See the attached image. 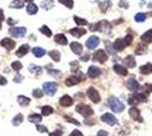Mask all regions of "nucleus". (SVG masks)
I'll return each instance as SVG.
<instances>
[{
    "mask_svg": "<svg viewBox=\"0 0 152 136\" xmlns=\"http://www.w3.org/2000/svg\"><path fill=\"white\" fill-rule=\"evenodd\" d=\"M109 107L114 112H122L125 109V106L123 104V102L119 99H117L116 97L109 98Z\"/></svg>",
    "mask_w": 152,
    "mask_h": 136,
    "instance_id": "1",
    "label": "nucleus"
},
{
    "mask_svg": "<svg viewBox=\"0 0 152 136\" xmlns=\"http://www.w3.org/2000/svg\"><path fill=\"white\" fill-rule=\"evenodd\" d=\"M76 111H77L79 115H82L83 117H85V118H86V117H90V116L93 115V110H92V108L89 107V106H86V104H83V103L76 106Z\"/></svg>",
    "mask_w": 152,
    "mask_h": 136,
    "instance_id": "2",
    "label": "nucleus"
},
{
    "mask_svg": "<svg viewBox=\"0 0 152 136\" xmlns=\"http://www.w3.org/2000/svg\"><path fill=\"white\" fill-rule=\"evenodd\" d=\"M57 90H58V85L55 82H46L43 84V91L46 92V94H48L50 97L51 95H55V93L57 92Z\"/></svg>",
    "mask_w": 152,
    "mask_h": 136,
    "instance_id": "3",
    "label": "nucleus"
},
{
    "mask_svg": "<svg viewBox=\"0 0 152 136\" xmlns=\"http://www.w3.org/2000/svg\"><path fill=\"white\" fill-rule=\"evenodd\" d=\"M147 101V95L143 94V93H136V94H133L130 99H128V102L130 104H137L139 102H145Z\"/></svg>",
    "mask_w": 152,
    "mask_h": 136,
    "instance_id": "4",
    "label": "nucleus"
},
{
    "mask_svg": "<svg viewBox=\"0 0 152 136\" xmlns=\"http://www.w3.org/2000/svg\"><path fill=\"white\" fill-rule=\"evenodd\" d=\"M92 58H93L94 61H98V62H100V64H103V62H106V60L108 59V56H107V53L104 52V50H98V51L94 52V55H93Z\"/></svg>",
    "mask_w": 152,
    "mask_h": 136,
    "instance_id": "5",
    "label": "nucleus"
},
{
    "mask_svg": "<svg viewBox=\"0 0 152 136\" xmlns=\"http://www.w3.org/2000/svg\"><path fill=\"white\" fill-rule=\"evenodd\" d=\"M86 94H87L89 99H90L92 102H94V103H98V102H100V100H101L99 92H98L94 87H90V89L87 90V93H86Z\"/></svg>",
    "mask_w": 152,
    "mask_h": 136,
    "instance_id": "6",
    "label": "nucleus"
},
{
    "mask_svg": "<svg viewBox=\"0 0 152 136\" xmlns=\"http://www.w3.org/2000/svg\"><path fill=\"white\" fill-rule=\"evenodd\" d=\"M9 32L15 37H23L26 33V28L25 27H13L9 30Z\"/></svg>",
    "mask_w": 152,
    "mask_h": 136,
    "instance_id": "7",
    "label": "nucleus"
},
{
    "mask_svg": "<svg viewBox=\"0 0 152 136\" xmlns=\"http://www.w3.org/2000/svg\"><path fill=\"white\" fill-rule=\"evenodd\" d=\"M98 30L102 33H106V34H110V31H111V25L107 22V20H103V22H100L98 23Z\"/></svg>",
    "mask_w": 152,
    "mask_h": 136,
    "instance_id": "8",
    "label": "nucleus"
},
{
    "mask_svg": "<svg viewBox=\"0 0 152 136\" xmlns=\"http://www.w3.org/2000/svg\"><path fill=\"white\" fill-rule=\"evenodd\" d=\"M101 120H102L103 123H107L108 125H111V126L117 124L116 117H115L114 115H111V114H104V115H102V116H101Z\"/></svg>",
    "mask_w": 152,
    "mask_h": 136,
    "instance_id": "9",
    "label": "nucleus"
},
{
    "mask_svg": "<svg viewBox=\"0 0 152 136\" xmlns=\"http://www.w3.org/2000/svg\"><path fill=\"white\" fill-rule=\"evenodd\" d=\"M100 43V39L95 35H92L91 37H89V40L86 41V47L89 49H95Z\"/></svg>",
    "mask_w": 152,
    "mask_h": 136,
    "instance_id": "10",
    "label": "nucleus"
},
{
    "mask_svg": "<svg viewBox=\"0 0 152 136\" xmlns=\"http://www.w3.org/2000/svg\"><path fill=\"white\" fill-rule=\"evenodd\" d=\"M100 75H101V70H100V68H98L95 66H91L87 70V76L91 78H96Z\"/></svg>",
    "mask_w": 152,
    "mask_h": 136,
    "instance_id": "11",
    "label": "nucleus"
},
{
    "mask_svg": "<svg viewBox=\"0 0 152 136\" xmlns=\"http://www.w3.org/2000/svg\"><path fill=\"white\" fill-rule=\"evenodd\" d=\"M0 44H1L3 48H6L7 50H11V49L15 48V41H13L11 39H8V37L3 39V40L0 42Z\"/></svg>",
    "mask_w": 152,
    "mask_h": 136,
    "instance_id": "12",
    "label": "nucleus"
},
{
    "mask_svg": "<svg viewBox=\"0 0 152 136\" xmlns=\"http://www.w3.org/2000/svg\"><path fill=\"white\" fill-rule=\"evenodd\" d=\"M73 99L69 97V95H64V97H61L60 98V100H59V103H60V106L61 107H71L72 104H73Z\"/></svg>",
    "mask_w": 152,
    "mask_h": 136,
    "instance_id": "13",
    "label": "nucleus"
},
{
    "mask_svg": "<svg viewBox=\"0 0 152 136\" xmlns=\"http://www.w3.org/2000/svg\"><path fill=\"white\" fill-rule=\"evenodd\" d=\"M126 86H127V89H128V90H131V91H136V90H139L140 84H139V82H137L136 79L131 78V79H128V81H127Z\"/></svg>",
    "mask_w": 152,
    "mask_h": 136,
    "instance_id": "14",
    "label": "nucleus"
},
{
    "mask_svg": "<svg viewBox=\"0 0 152 136\" xmlns=\"http://www.w3.org/2000/svg\"><path fill=\"white\" fill-rule=\"evenodd\" d=\"M128 114H130V116H131L133 119L139 120V122H142V118H141V115H140V110H139L136 107L131 108L130 111H128Z\"/></svg>",
    "mask_w": 152,
    "mask_h": 136,
    "instance_id": "15",
    "label": "nucleus"
},
{
    "mask_svg": "<svg viewBox=\"0 0 152 136\" xmlns=\"http://www.w3.org/2000/svg\"><path fill=\"white\" fill-rule=\"evenodd\" d=\"M28 51H30V45H28V44H23V45L16 51V56H17V57H23V56H25Z\"/></svg>",
    "mask_w": 152,
    "mask_h": 136,
    "instance_id": "16",
    "label": "nucleus"
},
{
    "mask_svg": "<svg viewBox=\"0 0 152 136\" xmlns=\"http://www.w3.org/2000/svg\"><path fill=\"white\" fill-rule=\"evenodd\" d=\"M114 70H115V73H117L118 75H122V76H126L128 74L127 69L122 65H115L114 66Z\"/></svg>",
    "mask_w": 152,
    "mask_h": 136,
    "instance_id": "17",
    "label": "nucleus"
},
{
    "mask_svg": "<svg viewBox=\"0 0 152 136\" xmlns=\"http://www.w3.org/2000/svg\"><path fill=\"white\" fill-rule=\"evenodd\" d=\"M71 49L73 50V52L76 53V55H81L82 51H83V47H82V44L78 43V42H73V43H71Z\"/></svg>",
    "mask_w": 152,
    "mask_h": 136,
    "instance_id": "18",
    "label": "nucleus"
},
{
    "mask_svg": "<svg viewBox=\"0 0 152 136\" xmlns=\"http://www.w3.org/2000/svg\"><path fill=\"white\" fill-rule=\"evenodd\" d=\"M69 33H71L73 36L81 37V36H83V35L86 33V31H85L84 28H78V27H76V28H72V30L69 31Z\"/></svg>",
    "mask_w": 152,
    "mask_h": 136,
    "instance_id": "19",
    "label": "nucleus"
},
{
    "mask_svg": "<svg viewBox=\"0 0 152 136\" xmlns=\"http://www.w3.org/2000/svg\"><path fill=\"white\" fill-rule=\"evenodd\" d=\"M125 47H126V44L124 43V40H123V39H117V40L114 42V48H115V50H117V51L124 50Z\"/></svg>",
    "mask_w": 152,
    "mask_h": 136,
    "instance_id": "20",
    "label": "nucleus"
},
{
    "mask_svg": "<svg viewBox=\"0 0 152 136\" xmlns=\"http://www.w3.org/2000/svg\"><path fill=\"white\" fill-rule=\"evenodd\" d=\"M140 73L143 74V75H148V74H151L152 73V64H147L144 66H141L140 67Z\"/></svg>",
    "mask_w": 152,
    "mask_h": 136,
    "instance_id": "21",
    "label": "nucleus"
},
{
    "mask_svg": "<svg viewBox=\"0 0 152 136\" xmlns=\"http://www.w3.org/2000/svg\"><path fill=\"white\" fill-rule=\"evenodd\" d=\"M55 41L58 43V44H61V45H66L67 44V39H66V36L64 35V34H57L56 36H55Z\"/></svg>",
    "mask_w": 152,
    "mask_h": 136,
    "instance_id": "22",
    "label": "nucleus"
},
{
    "mask_svg": "<svg viewBox=\"0 0 152 136\" xmlns=\"http://www.w3.org/2000/svg\"><path fill=\"white\" fill-rule=\"evenodd\" d=\"M79 78L77 77V76H71V77H68L66 81H65V84L67 85V86H73V85H75L77 83H79Z\"/></svg>",
    "mask_w": 152,
    "mask_h": 136,
    "instance_id": "23",
    "label": "nucleus"
},
{
    "mask_svg": "<svg viewBox=\"0 0 152 136\" xmlns=\"http://www.w3.org/2000/svg\"><path fill=\"white\" fill-rule=\"evenodd\" d=\"M32 52H33V55H34L35 57H38V58H41V57H43V56L46 55V50L42 49V48H39V47L33 48V49H32Z\"/></svg>",
    "mask_w": 152,
    "mask_h": 136,
    "instance_id": "24",
    "label": "nucleus"
},
{
    "mask_svg": "<svg viewBox=\"0 0 152 136\" xmlns=\"http://www.w3.org/2000/svg\"><path fill=\"white\" fill-rule=\"evenodd\" d=\"M141 40H142L144 43H151L152 42V30L145 32V33L141 36Z\"/></svg>",
    "mask_w": 152,
    "mask_h": 136,
    "instance_id": "25",
    "label": "nucleus"
},
{
    "mask_svg": "<svg viewBox=\"0 0 152 136\" xmlns=\"http://www.w3.org/2000/svg\"><path fill=\"white\" fill-rule=\"evenodd\" d=\"M28 122L30 123H33V124H36V123H41V120H42V117L40 116V115H38V114H32V115H30L28 116Z\"/></svg>",
    "mask_w": 152,
    "mask_h": 136,
    "instance_id": "26",
    "label": "nucleus"
},
{
    "mask_svg": "<svg viewBox=\"0 0 152 136\" xmlns=\"http://www.w3.org/2000/svg\"><path fill=\"white\" fill-rule=\"evenodd\" d=\"M124 62H125L128 67H131V68H133V67L136 66V62H135V59H134L133 56H127V57L124 59Z\"/></svg>",
    "mask_w": 152,
    "mask_h": 136,
    "instance_id": "27",
    "label": "nucleus"
},
{
    "mask_svg": "<svg viewBox=\"0 0 152 136\" xmlns=\"http://www.w3.org/2000/svg\"><path fill=\"white\" fill-rule=\"evenodd\" d=\"M17 101H18V103H19L22 107L28 106V103L31 102V100H30L28 98L24 97V95H18V98H17Z\"/></svg>",
    "mask_w": 152,
    "mask_h": 136,
    "instance_id": "28",
    "label": "nucleus"
},
{
    "mask_svg": "<svg viewBox=\"0 0 152 136\" xmlns=\"http://www.w3.org/2000/svg\"><path fill=\"white\" fill-rule=\"evenodd\" d=\"M23 119H24L23 115H22V114H18V115H16V116L14 117V119L11 120V123H13L14 126H18V125H20V124L23 123Z\"/></svg>",
    "mask_w": 152,
    "mask_h": 136,
    "instance_id": "29",
    "label": "nucleus"
},
{
    "mask_svg": "<svg viewBox=\"0 0 152 136\" xmlns=\"http://www.w3.org/2000/svg\"><path fill=\"white\" fill-rule=\"evenodd\" d=\"M26 11H27V14H30V15H34V14H36V11H38V6L34 5V3H30V5H27V7H26Z\"/></svg>",
    "mask_w": 152,
    "mask_h": 136,
    "instance_id": "30",
    "label": "nucleus"
},
{
    "mask_svg": "<svg viewBox=\"0 0 152 136\" xmlns=\"http://www.w3.org/2000/svg\"><path fill=\"white\" fill-rule=\"evenodd\" d=\"M41 7H42L43 9H46V10L52 8V7H54V0H44V1H42Z\"/></svg>",
    "mask_w": 152,
    "mask_h": 136,
    "instance_id": "31",
    "label": "nucleus"
},
{
    "mask_svg": "<svg viewBox=\"0 0 152 136\" xmlns=\"http://www.w3.org/2000/svg\"><path fill=\"white\" fill-rule=\"evenodd\" d=\"M49 56L55 60V61H59L60 60V52L58 50H52L49 52Z\"/></svg>",
    "mask_w": 152,
    "mask_h": 136,
    "instance_id": "32",
    "label": "nucleus"
},
{
    "mask_svg": "<svg viewBox=\"0 0 152 136\" xmlns=\"http://www.w3.org/2000/svg\"><path fill=\"white\" fill-rule=\"evenodd\" d=\"M41 111H42V115L43 116H49V115H51L54 112V109L50 106H44V107H42Z\"/></svg>",
    "mask_w": 152,
    "mask_h": 136,
    "instance_id": "33",
    "label": "nucleus"
},
{
    "mask_svg": "<svg viewBox=\"0 0 152 136\" xmlns=\"http://www.w3.org/2000/svg\"><path fill=\"white\" fill-rule=\"evenodd\" d=\"M11 8H23L24 7V3H23V1L22 0H14L10 5H9Z\"/></svg>",
    "mask_w": 152,
    "mask_h": 136,
    "instance_id": "34",
    "label": "nucleus"
},
{
    "mask_svg": "<svg viewBox=\"0 0 152 136\" xmlns=\"http://www.w3.org/2000/svg\"><path fill=\"white\" fill-rule=\"evenodd\" d=\"M40 32H42V34H44V35H46V36H48V37H50V36L52 35L51 30H50L48 26H46V25H43V26L40 28Z\"/></svg>",
    "mask_w": 152,
    "mask_h": 136,
    "instance_id": "35",
    "label": "nucleus"
},
{
    "mask_svg": "<svg viewBox=\"0 0 152 136\" xmlns=\"http://www.w3.org/2000/svg\"><path fill=\"white\" fill-rule=\"evenodd\" d=\"M145 19H147V15H145L144 12H139V14L135 15V20H136L137 23H142V22H144Z\"/></svg>",
    "mask_w": 152,
    "mask_h": 136,
    "instance_id": "36",
    "label": "nucleus"
},
{
    "mask_svg": "<svg viewBox=\"0 0 152 136\" xmlns=\"http://www.w3.org/2000/svg\"><path fill=\"white\" fill-rule=\"evenodd\" d=\"M41 67H39V66H36V65H30V72L31 73H33V74H41Z\"/></svg>",
    "mask_w": 152,
    "mask_h": 136,
    "instance_id": "37",
    "label": "nucleus"
},
{
    "mask_svg": "<svg viewBox=\"0 0 152 136\" xmlns=\"http://www.w3.org/2000/svg\"><path fill=\"white\" fill-rule=\"evenodd\" d=\"M135 53L136 55H144L147 53V47L145 45H139L135 50Z\"/></svg>",
    "mask_w": 152,
    "mask_h": 136,
    "instance_id": "38",
    "label": "nucleus"
},
{
    "mask_svg": "<svg viewBox=\"0 0 152 136\" xmlns=\"http://www.w3.org/2000/svg\"><path fill=\"white\" fill-rule=\"evenodd\" d=\"M60 3H63V5H65L66 7H68L69 9H72L73 7H74V1L73 0H58Z\"/></svg>",
    "mask_w": 152,
    "mask_h": 136,
    "instance_id": "39",
    "label": "nucleus"
},
{
    "mask_svg": "<svg viewBox=\"0 0 152 136\" xmlns=\"http://www.w3.org/2000/svg\"><path fill=\"white\" fill-rule=\"evenodd\" d=\"M110 3H111V2H110L109 0H107V1H104V2H102V3L100 5L101 10H102V11H107V10H108V8H110V6H111Z\"/></svg>",
    "mask_w": 152,
    "mask_h": 136,
    "instance_id": "40",
    "label": "nucleus"
},
{
    "mask_svg": "<svg viewBox=\"0 0 152 136\" xmlns=\"http://www.w3.org/2000/svg\"><path fill=\"white\" fill-rule=\"evenodd\" d=\"M123 40H124V43H125V44H126V47H127V45L132 44V41H133V35H131V34H127V35H126V36H125Z\"/></svg>",
    "mask_w": 152,
    "mask_h": 136,
    "instance_id": "41",
    "label": "nucleus"
},
{
    "mask_svg": "<svg viewBox=\"0 0 152 136\" xmlns=\"http://www.w3.org/2000/svg\"><path fill=\"white\" fill-rule=\"evenodd\" d=\"M22 67H23V66H22V62H19V61H14V62L11 64V68L15 69V70H17V72L20 70Z\"/></svg>",
    "mask_w": 152,
    "mask_h": 136,
    "instance_id": "42",
    "label": "nucleus"
},
{
    "mask_svg": "<svg viewBox=\"0 0 152 136\" xmlns=\"http://www.w3.org/2000/svg\"><path fill=\"white\" fill-rule=\"evenodd\" d=\"M74 20L76 22V24H78V25H86V24H87V20H86V19L79 18V17H77V16H74Z\"/></svg>",
    "mask_w": 152,
    "mask_h": 136,
    "instance_id": "43",
    "label": "nucleus"
},
{
    "mask_svg": "<svg viewBox=\"0 0 152 136\" xmlns=\"http://www.w3.org/2000/svg\"><path fill=\"white\" fill-rule=\"evenodd\" d=\"M42 91L41 90H39V89H36V90H34L33 91V97L34 98H42Z\"/></svg>",
    "mask_w": 152,
    "mask_h": 136,
    "instance_id": "44",
    "label": "nucleus"
},
{
    "mask_svg": "<svg viewBox=\"0 0 152 136\" xmlns=\"http://www.w3.org/2000/svg\"><path fill=\"white\" fill-rule=\"evenodd\" d=\"M49 74H50V75H54V76H56V77H60V76H61V72H59V70H54V69H50V70H49Z\"/></svg>",
    "mask_w": 152,
    "mask_h": 136,
    "instance_id": "45",
    "label": "nucleus"
},
{
    "mask_svg": "<svg viewBox=\"0 0 152 136\" xmlns=\"http://www.w3.org/2000/svg\"><path fill=\"white\" fill-rule=\"evenodd\" d=\"M36 129L40 132V133H47L48 129L46 126H42V125H36Z\"/></svg>",
    "mask_w": 152,
    "mask_h": 136,
    "instance_id": "46",
    "label": "nucleus"
},
{
    "mask_svg": "<svg viewBox=\"0 0 152 136\" xmlns=\"http://www.w3.org/2000/svg\"><path fill=\"white\" fill-rule=\"evenodd\" d=\"M22 81H23V76L22 75H16L15 78H14V82L15 83H20Z\"/></svg>",
    "mask_w": 152,
    "mask_h": 136,
    "instance_id": "47",
    "label": "nucleus"
},
{
    "mask_svg": "<svg viewBox=\"0 0 152 136\" xmlns=\"http://www.w3.org/2000/svg\"><path fill=\"white\" fill-rule=\"evenodd\" d=\"M71 136H83V134H82L79 131H73Z\"/></svg>",
    "mask_w": 152,
    "mask_h": 136,
    "instance_id": "48",
    "label": "nucleus"
},
{
    "mask_svg": "<svg viewBox=\"0 0 152 136\" xmlns=\"http://www.w3.org/2000/svg\"><path fill=\"white\" fill-rule=\"evenodd\" d=\"M66 119H67L68 122H71L72 124H74V125H77V126L79 125V123H78L77 120H75V119H72V118H68V117H66Z\"/></svg>",
    "mask_w": 152,
    "mask_h": 136,
    "instance_id": "49",
    "label": "nucleus"
},
{
    "mask_svg": "<svg viewBox=\"0 0 152 136\" xmlns=\"http://www.w3.org/2000/svg\"><path fill=\"white\" fill-rule=\"evenodd\" d=\"M7 84V79L3 76H0V85H6Z\"/></svg>",
    "mask_w": 152,
    "mask_h": 136,
    "instance_id": "50",
    "label": "nucleus"
},
{
    "mask_svg": "<svg viewBox=\"0 0 152 136\" xmlns=\"http://www.w3.org/2000/svg\"><path fill=\"white\" fill-rule=\"evenodd\" d=\"M49 136H61V132H60V131H56L55 133L49 134Z\"/></svg>",
    "mask_w": 152,
    "mask_h": 136,
    "instance_id": "51",
    "label": "nucleus"
},
{
    "mask_svg": "<svg viewBox=\"0 0 152 136\" xmlns=\"http://www.w3.org/2000/svg\"><path fill=\"white\" fill-rule=\"evenodd\" d=\"M98 136H108V134H107V132H104V131H99Z\"/></svg>",
    "mask_w": 152,
    "mask_h": 136,
    "instance_id": "52",
    "label": "nucleus"
},
{
    "mask_svg": "<svg viewBox=\"0 0 152 136\" xmlns=\"http://www.w3.org/2000/svg\"><path fill=\"white\" fill-rule=\"evenodd\" d=\"M3 19H5V16H3V10H2V9H0V23H1Z\"/></svg>",
    "mask_w": 152,
    "mask_h": 136,
    "instance_id": "53",
    "label": "nucleus"
},
{
    "mask_svg": "<svg viewBox=\"0 0 152 136\" xmlns=\"http://www.w3.org/2000/svg\"><path fill=\"white\" fill-rule=\"evenodd\" d=\"M7 22H8V25H14V24H15V20H14V19H11V18H8V20H7Z\"/></svg>",
    "mask_w": 152,
    "mask_h": 136,
    "instance_id": "54",
    "label": "nucleus"
},
{
    "mask_svg": "<svg viewBox=\"0 0 152 136\" xmlns=\"http://www.w3.org/2000/svg\"><path fill=\"white\" fill-rule=\"evenodd\" d=\"M81 60H82V61H87V60H89V56L86 55V56L82 57V58H81Z\"/></svg>",
    "mask_w": 152,
    "mask_h": 136,
    "instance_id": "55",
    "label": "nucleus"
},
{
    "mask_svg": "<svg viewBox=\"0 0 152 136\" xmlns=\"http://www.w3.org/2000/svg\"><path fill=\"white\" fill-rule=\"evenodd\" d=\"M25 1H27V2H32L33 0H25Z\"/></svg>",
    "mask_w": 152,
    "mask_h": 136,
    "instance_id": "56",
    "label": "nucleus"
},
{
    "mask_svg": "<svg viewBox=\"0 0 152 136\" xmlns=\"http://www.w3.org/2000/svg\"><path fill=\"white\" fill-rule=\"evenodd\" d=\"M150 91H152V84L150 85Z\"/></svg>",
    "mask_w": 152,
    "mask_h": 136,
    "instance_id": "57",
    "label": "nucleus"
},
{
    "mask_svg": "<svg viewBox=\"0 0 152 136\" xmlns=\"http://www.w3.org/2000/svg\"><path fill=\"white\" fill-rule=\"evenodd\" d=\"M0 30H1V24H0Z\"/></svg>",
    "mask_w": 152,
    "mask_h": 136,
    "instance_id": "58",
    "label": "nucleus"
}]
</instances>
